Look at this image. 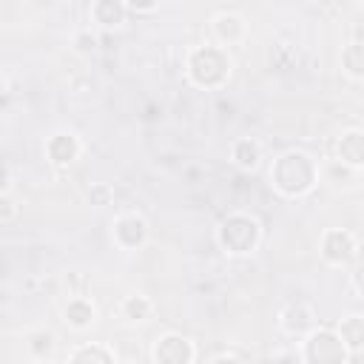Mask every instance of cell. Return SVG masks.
<instances>
[{
  "label": "cell",
  "instance_id": "obj_10",
  "mask_svg": "<svg viewBox=\"0 0 364 364\" xmlns=\"http://www.w3.org/2000/svg\"><path fill=\"white\" fill-rule=\"evenodd\" d=\"M313 338L318 341V353H321V358H318L316 364H341V361H344V355H330V347H336V344H338L333 336L318 333V336H313Z\"/></svg>",
  "mask_w": 364,
  "mask_h": 364
},
{
  "label": "cell",
  "instance_id": "obj_9",
  "mask_svg": "<svg viewBox=\"0 0 364 364\" xmlns=\"http://www.w3.org/2000/svg\"><path fill=\"white\" fill-rule=\"evenodd\" d=\"M125 9H128V6H119V3L114 6V3H105V0H102V3H94V6H91V14H94L100 23L111 26V23H119V20H122Z\"/></svg>",
  "mask_w": 364,
  "mask_h": 364
},
{
  "label": "cell",
  "instance_id": "obj_8",
  "mask_svg": "<svg viewBox=\"0 0 364 364\" xmlns=\"http://www.w3.org/2000/svg\"><path fill=\"white\" fill-rule=\"evenodd\" d=\"M341 63H344V71L350 77H364V43H350L344 48Z\"/></svg>",
  "mask_w": 364,
  "mask_h": 364
},
{
  "label": "cell",
  "instance_id": "obj_12",
  "mask_svg": "<svg viewBox=\"0 0 364 364\" xmlns=\"http://www.w3.org/2000/svg\"><path fill=\"white\" fill-rule=\"evenodd\" d=\"M11 216H14V205H11V199L9 196H3V222H11Z\"/></svg>",
  "mask_w": 364,
  "mask_h": 364
},
{
  "label": "cell",
  "instance_id": "obj_3",
  "mask_svg": "<svg viewBox=\"0 0 364 364\" xmlns=\"http://www.w3.org/2000/svg\"><path fill=\"white\" fill-rule=\"evenodd\" d=\"M94 316H97V310H94V304H91L88 299H71V301L63 307V321H65L68 327H74V330L91 327V324H94Z\"/></svg>",
  "mask_w": 364,
  "mask_h": 364
},
{
  "label": "cell",
  "instance_id": "obj_4",
  "mask_svg": "<svg viewBox=\"0 0 364 364\" xmlns=\"http://www.w3.org/2000/svg\"><path fill=\"white\" fill-rule=\"evenodd\" d=\"M338 159L344 165H364V131H347L338 139Z\"/></svg>",
  "mask_w": 364,
  "mask_h": 364
},
{
  "label": "cell",
  "instance_id": "obj_7",
  "mask_svg": "<svg viewBox=\"0 0 364 364\" xmlns=\"http://www.w3.org/2000/svg\"><path fill=\"white\" fill-rule=\"evenodd\" d=\"M151 310H154V304H151L148 296L134 293V296H125V299H122V316L131 318V321H142V318H148Z\"/></svg>",
  "mask_w": 364,
  "mask_h": 364
},
{
  "label": "cell",
  "instance_id": "obj_5",
  "mask_svg": "<svg viewBox=\"0 0 364 364\" xmlns=\"http://www.w3.org/2000/svg\"><path fill=\"white\" fill-rule=\"evenodd\" d=\"M338 333H341V341H344L347 350H361L364 347V318L361 316H347L338 324Z\"/></svg>",
  "mask_w": 364,
  "mask_h": 364
},
{
  "label": "cell",
  "instance_id": "obj_2",
  "mask_svg": "<svg viewBox=\"0 0 364 364\" xmlns=\"http://www.w3.org/2000/svg\"><path fill=\"white\" fill-rule=\"evenodd\" d=\"M80 151H82V145H80V139H77L74 134H54V136L46 142V154H48V159H51L54 165H68V162H74V159L80 156Z\"/></svg>",
  "mask_w": 364,
  "mask_h": 364
},
{
  "label": "cell",
  "instance_id": "obj_11",
  "mask_svg": "<svg viewBox=\"0 0 364 364\" xmlns=\"http://www.w3.org/2000/svg\"><path fill=\"white\" fill-rule=\"evenodd\" d=\"M88 199H91L97 208H102V205L111 202V188H108V185H94V188L88 191Z\"/></svg>",
  "mask_w": 364,
  "mask_h": 364
},
{
  "label": "cell",
  "instance_id": "obj_6",
  "mask_svg": "<svg viewBox=\"0 0 364 364\" xmlns=\"http://www.w3.org/2000/svg\"><path fill=\"white\" fill-rule=\"evenodd\" d=\"M233 162L239 165V168H256L259 165V145L253 142V139H236L233 142Z\"/></svg>",
  "mask_w": 364,
  "mask_h": 364
},
{
  "label": "cell",
  "instance_id": "obj_1",
  "mask_svg": "<svg viewBox=\"0 0 364 364\" xmlns=\"http://www.w3.org/2000/svg\"><path fill=\"white\" fill-rule=\"evenodd\" d=\"M191 358H193V344L185 336L168 333V336L156 338V344H154L156 364H191Z\"/></svg>",
  "mask_w": 364,
  "mask_h": 364
}]
</instances>
